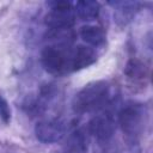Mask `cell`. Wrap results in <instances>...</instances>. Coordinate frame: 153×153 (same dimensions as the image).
Segmentation results:
<instances>
[{
	"label": "cell",
	"instance_id": "ba28073f",
	"mask_svg": "<svg viewBox=\"0 0 153 153\" xmlns=\"http://www.w3.org/2000/svg\"><path fill=\"white\" fill-rule=\"evenodd\" d=\"M109 5L114 7V20L116 24L126 26L135 18L142 4L137 1H110Z\"/></svg>",
	"mask_w": 153,
	"mask_h": 153
},
{
	"label": "cell",
	"instance_id": "277c9868",
	"mask_svg": "<svg viewBox=\"0 0 153 153\" xmlns=\"http://www.w3.org/2000/svg\"><path fill=\"white\" fill-rule=\"evenodd\" d=\"M50 10L44 16V24L49 30L72 29L75 23V13L72 2L54 1L49 4Z\"/></svg>",
	"mask_w": 153,
	"mask_h": 153
},
{
	"label": "cell",
	"instance_id": "6da1fadb",
	"mask_svg": "<svg viewBox=\"0 0 153 153\" xmlns=\"http://www.w3.org/2000/svg\"><path fill=\"white\" fill-rule=\"evenodd\" d=\"M43 68L53 75H65L78 69L76 45L72 44H49L41 53Z\"/></svg>",
	"mask_w": 153,
	"mask_h": 153
},
{
	"label": "cell",
	"instance_id": "8992f818",
	"mask_svg": "<svg viewBox=\"0 0 153 153\" xmlns=\"http://www.w3.org/2000/svg\"><path fill=\"white\" fill-rule=\"evenodd\" d=\"M87 131L90 135H92L98 142L106 143L109 142L116 129V122L110 112H104L93 116L88 124H87Z\"/></svg>",
	"mask_w": 153,
	"mask_h": 153
},
{
	"label": "cell",
	"instance_id": "5b68a950",
	"mask_svg": "<svg viewBox=\"0 0 153 153\" xmlns=\"http://www.w3.org/2000/svg\"><path fill=\"white\" fill-rule=\"evenodd\" d=\"M67 133V123L59 117L41 120L35 126V135L43 143H55L61 141Z\"/></svg>",
	"mask_w": 153,
	"mask_h": 153
},
{
	"label": "cell",
	"instance_id": "8fae6325",
	"mask_svg": "<svg viewBox=\"0 0 153 153\" xmlns=\"http://www.w3.org/2000/svg\"><path fill=\"white\" fill-rule=\"evenodd\" d=\"M100 12V5L98 1L81 0L74 5V13L78 18L84 22L94 20Z\"/></svg>",
	"mask_w": 153,
	"mask_h": 153
},
{
	"label": "cell",
	"instance_id": "3957f363",
	"mask_svg": "<svg viewBox=\"0 0 153 153\" xmlns=\"http://www.w3.org/2000/svg\"><path fill=\"white\" fill-rule=\"evenodd\" d=\"M110 85L105 80L92 81L79 90L72 99V110L78 114L98 111L109 103Z\"/></svg>",
	"mask_w": 153,
	"mask_h": 153
},
{
	"label": "cell",
	"instance_id": "4fadbf2b",
	"mask_svg": "<svg viewBox=\"0 0 153 153\" xmlns=\"http://www.w3.org/2000/svg\"><path fill=\"white\" fill-rule=\"evenodd\" d=\"M11 116H12V112H11V108H10V104L0 94V118L1 121L7 124L11 122Z\"/></svg>",
	"mask_w": 153,
	"mask_h": 153
},
{
	"label": "cell",
	"instance_id": "30bf717a",
	"mask_svg": "<svg viewBox=\"0 0 153 153\" xmlns=\"http://www.w3.org/2000/svg\"><path fill=\"white\" fill-rule=\"evenodd\" d=\"M79 36L81 39L92 48L100 47L105 43V32L102 27L96 25H84L80 27Z\"/></svg>",
	"mask_w": 153,
	"mask_h": 153
},
{
	"label": "cell",
	"instance_id": "9c48e42d",
	"mask_svg": "<svg viewBox=\"0 0 153 153\" xmlns=\"http://www.w3.org/2000/svg\"><path fill=\"white\" fill-rule=\"evenodd\" d=\"M55 97H56V88L54 87V85H50V84L45 85L39 90L36 97L26 100V103L24 104V108L26 109L27 112L42 114L48 109L49 104L54 100Z\"/></svg>",
	"mask_w": 153,
	"mask_h": 153
},
{
	"label": "cell",
	"instance_id": "7a4b0ae2",
	"mask_svg": "<svg viewBox=\"0 0 153 153\" xmlns=\"http://www.w3.org/2000/svg\"><path fill=\"white\" fill-rule=\"evenodd\" d=\"M148 121L147 106L140 102L129 100L124 103L117 112V124L127 140L135 143L140 140Z\"/></svg>",
	"mask_w": 153,
	"mask_h": 153
},
{
	"label": "cell",
	"instance_id": "7c38bea8",
	"mask_svg": "<svg viewBox=\"0 0 153 153\" xmlns=\"http://www.w3.org/2000/svg\"><path fill=\"white\" fill-rule=\"evenodd\" d=\"M124 74L134 84H137V82L145 81V79L148 76V71L142 61H140L137 59H131L126 65Z\"/></svg>",
	"mask_w": 153,
	"mask_h": 153
},
{
	"label": "cell",
	"instance_id": "52a82bcc",
	"mask_svg": "<svg viewBox=\"0 0 153 153\" xmlns=\"http://www.w3.org/2000/svg\"><path fill=\"white\" fill-rule=\"evenodd\" d=\"M90 134L85 127H79L72 130L63 146L62 153H88Z\"/></svg>",
	"mask_w": 153,
	"mask_h": 153
},
{
	"label": "cell",
	"instance_id": "5bb4252c",
	"mask_svg": "<svg viewBox=\"0 0 153 153\" xmlns=\"http://www.w3.org/2000/svg\"><path fill=\"white\" fill-rule=\"evenodd\" d=\"M7 153H17V152H7Z\"/></svg>",
	"mask_w": 153,
	"mask_h": 153
}]
</instances>
